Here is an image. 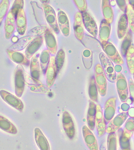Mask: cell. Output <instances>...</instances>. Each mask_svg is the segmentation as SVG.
I'll return each mask as SVG.
<instances>
[{
    "instance_id": "obj_1",
    "label": "cell",
    "mask_w": 134,
    "mask_h": 150,
    "mask_svg": "<svg viewBox=\"0 0 134 150\" xmlns=\"http://www.w3.org/2000/svg\"><path fill=\"white\" fill-rule=\"evenodd\" d=\"M99 57L106 79L111 83H116L117 74L113 62L104 52H101Z\"/></svg>"
},
{
    "instance_id": "obj_2",
    "label": "cell",
    "mask_w": 134,
    "mask_h": 150,
    "mask_svg": "<svg viewBox=\"0 0 134 150\" xmlns=\"http://www.w3.org/2000/svg\"><path fill=\"white\" fill-rule=\"evenodd\" d=\"M94 71V77L98 93L102 97H104L107 92V79L101 64H97L95 66Z\"/></svg>"
},
{
    "instance_id": "obj_3",
    "label": "cell",
    "mask_w": 134,
    "mask_h": 150,
    "mask_svg": "<svg viewBox=\"0 0 134 150\" xmlns=\"http://www.w3.org/2000/svg\"><path fill=\"white\" fill-rule=\"evenodd\" d=\"M42 7L44 13L45 19L50 26V28L56 34H58L60 30L58 27L57 16L54 9L49 4H42Z\"/></svg>"
},
{
    "instance_id": "obj_4",
    "label": "cell",
    "mask_w": 134,
    "mask_h": 150,
    "mask_svg": "<svg viewBox=\"0 0 134 150\" xmlns=\"http://www.w3.org/2000/svg\"><path fill=\"white\" fill-rule=\"evenodd\" d=\"M116 83L117 93L121 102H126L128 99L129 91L128 82L123 73H117Z\"/></svg>"
},
{
    "instance_id": "obj_5",
    "label": "cell",
    "mask_w": 134,
    "mask_h": 150,
    "mask_svg": "<svg viewBox=\"0 0 134 150\" xmlns=\"http://www.w3.org/2000/svg\"><path fill=\"white\" fill-rule=\"evenodd\" d=\"M128 116L127 112H123L115 116L108 123L106 132L110 134L118 131L127 120Z\"/></svg>"
},
{
    "instance_id": "obj_6",
    "label": "cell",
    "mask_w": 134,
    "mask_h": 150,
    "mask_svg": "<svg viewBox=\"0 0 134 150\" xmlns=\"http://www.w3.org/2000/svg\"><path fill=\"white\" fill-rule=\"evenodd\" d=\"M105 54L115 64H124V62L122 57L114 45L110 42H108L106 44L102 46Z\"/></svg>"
},
{
    "instance_id": "obj_7",
    "label": "cell",
    "mask_w": 134,
    "mask_h": 150,
    "mask_svg": "<svg viewBox=\"0 0 134 150\" xmlns=\"http://www.w3.org/2000/svg\"><path fill=\"white\" fill-rule=\"evenodd\" d=\"M62 122L63 129L67 136L70 139H72L75 135V127L72 117L68 112H63Z\"/></svg>"
},
{
    "instance_id": "obj_8",
    "label": "cell",
    "mask_w": 134,
    "mask_h": 150,
    "mask_svg": "<svg viewBox=\"0 0 134 150\" xmlns=\"http://www.w3.org/2000/svg\"><path fill=\"white\" fill-rule=\"evenodd\" d=\"M83 25L86 29L94 38L97 37L98 29L97 24L91 14L87 11L82 13Z\"/></svg>"
},
{
    "instance_id": "obj_9",
    "label": "cell",
    "mask_w": 134,
    "mask_h": 150,
    "mask_svg": "<svg viewBox=\"0 0 134 150\" xmlns=\"http://www.w3.org/2000/svg\"><path fill=\"white\" fill-rule=\"evenodd\" d=\"M0 95L3 100L16 110L22 111L24 108L22 101L10 93L2 90L0 91Z\"/></svg>"
},
{
    "instance_id": "obj_10",
    "label": "cell",
    "mask_w": 134,
    "mask_h": 150,
    "mask_svg": "<svg viewBox=\"0 0 134 150\" xmlns=\"http://www.w3.org/2000/svg\"><path fill=\"white\" fill-rule=\"evenodd\" d=\"M58 27L63 36L68 37L70 33V23L68 16L63 11L58 9Z\"/></svg>"
},
{
    "instance_id": "obj_11",
    "label": "cell",
    "mask_w": 134,
    "mask_h": 150,
    "mask_svg": "<svg viewBox=\"0 0 134 150\" xmlns=\"http://www.w3.org/2000/svg\"><path fill=\"white\" fill-rule=\"evenodd\" d=\"M95 126L99 137L103 136L106 132V123L104 119L102 107L100 105H96Z\"/></svg>"
},
{
    "instance_id": "obj_12",
    "label": "cell",
    "mask_w": 134,
    "mask_h": 150,
    "mask_svg": "<svg viewBox=\"0 0 134 150\" xmlns=\"http://www.w3.org/2000/svg\"><path fill=\"white\" fill-rule=\"evenodd\" d=\"M73 27L75 36L78 40L82 41L84 36V25L82 13L80 12L75 15Z\"/></svg>"
},
{
    "instance_id": "obj_13",
    "label": "cell",
    "mask_w": 134,
    "mask_h": 150,
    "mask_svg": "<svg viewBox=\"0 0 134 150\" xmlns=\"http://www.w3.org/2000/svg\"><path fill=\"white\" fill-rule=\"evenodd\" d=\"M46 84L48 88H51L53 85L56 77L58 72L55 64V57L51 56L50 62L46 72Z\"/></svg>"
},
{
    "instance_id": "obj_14",
    "label": "cell",
    "mask_w": 134,
    "mask_h": 150,
    "mask_svg": "<svg viewBox=\"0 0 134 150\" xmlns=\"http://www.w3.org/2000/svg\"><path fill=\"white\" fill-rule=\"evenodd\" d=\"M82 134L86 144L90 150H98V144L95 136L86 125L82 129Z\"/></svg>"
},
{
    "instance_id": "obj_15",
    "label": "cell",
    "mask_w": 134,
    "mask_h": 150,
    "mask_svg": "<svg viewBox=\"0 0 134 150\" xmlns=\"http://www.w3.org/2000/svg\"><path fill=\"white\" fill-rule=\"evenodd\" d=\"M116 97L108 99L104 105V117L106 123H108L114 117L116 110Z\"/></svg>"
},
{
    "instance_id": "obj_16",
    "label": "cell",
    "mask_w": 134,
    "mask_h": 150,
    "mask_svg": "<svg viewBox=\"0 0 134 150\" xmlns=\"http://www.w3.org/2000/svg\"><path fill=\"white\" fill-rule=\"evenodd\" d=\"M47 49L52 55L56 54L58 45L55 37L54 35L51 28H48L44 34Z\"/></svg>"
},
{
    "instance_id": "obj_17",
    "label": "cell",
    "mask_w": 134,
    "mask_h": 150,
    "mask_svg": "<svg viewBox=\"0 0 134 150\" xmlns=\"http://www.w3.org/2000/svg\"><path fill=\"white\" fill-rule=\"evenodd\" d=\"M111 33L110 25L103 20L100 25L99 30V39L102 46L108 42Z\"/></svg>"
},
{
    "instance_id": "obj_18",
    "label": "cell",
    "mask_w": 134,
    "mask_h": 150,
    "mask_svg": "<svg viewBox=\"0 0 134 150\" xmlns=\"http://www.w3.org/2000/svg\"><path fill=\"white\" fill-rule=\"evenodd\" d=\"M43 40L42 36L37 37L29 45L26 52V57L28 59H30L40 49L43 43Z\"/></svg>"
},
{
    "instance_id": "obj_19",
    "label": "cell",
    "mask_w": 134,
    "mask_h": 150,
    "mask_svg": "<svg viewBox=\"0 0 134 150\" xmlns=\"http://www.w3.org/2000/svg\"><path fill=\"white\" fill-rule=\"evenodd\" d=\"M96 113V105L91 100H89V105L88 109L87 121L88 127L91 131H93L95 128V119Z\"/></svg>"
},
{
    "instance_id": "obj_20",
    "label": "cell",
    "mask_w": 134,
    "mask_h": 150,
    "mask_svg": "<svg viewBox=\"0 0 134 150\" xmlns=\"http://www.w3.org/2000/svg\"><path fill=\"white\" fill-rule=\"evenodd\" d=\"M34 135L36 143L40 150H50L48 141L39 128L35 129Z\"/></svg>"
},
{
    "instance_id": "obj_21",
    "label": "cell",
    "mask_w": 134,
    "mask_h": 150,
    "mask_svg": "<svg viewBox=\"0 0 134 150\" xmlns=\"http://www.w3.org/2000/svg\"><path fill=\"white\" fill-rule=\"evenodd\" d=\"M102 10L104 20L110 24L114 20V12L108 0L102 1Z\"/></svg>"
},
{
    "instance_id": "obj_22",
    "label": "cell",
    "mask_w": 134,
    "mask_h": 150,
    "mask_svg": "<svg viewBox=\"0 0 134 150\" xmlns=\"http://www.w3.org/2000/svg\"><path fill=\"white\" fill-rule=\"evenodd\" d=\"M128 22L126 14L121 15L118 20L117 27V35L119 39H123L128 30Z\"/></svg>"
},
{
    "instance_id": "obj_23",
    "label": "cell",
    "mask_w": 134,
    "mask_h": 150,
    "mask_svg": "<svg viewBox=\"0 0 134 150\" xmlns=\"http://www.w3.org/2000/svg\"><path fill=\"white\" fill-rule=\"evenodd\" d=\"M25 87V79L22 70L20 69L16 72L15 76V90L17 97H20L23 95Z\"/></svg>"
},
{
    "instance_id": "obj_24",
    "label": "cell",
    "mask_w": 134,
    "mask_h": 150,
    "mask_svg": "<svg viewBox=\"0 0 134 150\" xmlns=\"http://www.w3.org/2000/svg\"><path fill=\"white\" fill-rule=\"evenodd\" d=\"M37 56H34L32 59L30 67L31 76L36 81H39L40 74V65Z\"/></svg>"
},
{
    "instance_id": "obj_25",
    "label": "cell",
    "mask_w": 134,
    "mask_h": 150,
    "mask_svg": "<svg viewBox=\"0 0 134 150\" xmlns=\"http://www.w3.org/2000/svg\"><path fill=\"white\" fill-rule=\"evenodd\" d=\"M126 61L128 71L130 74H134V45L133 42L127 49L126 55Z\"/></svg>"
},
{
    "instance_id": "obj_26",
    "label": "cell",
    "mask_w": 134,
    "mask_h": 150,
    "mask_svg": "<svg viewBox=\"0 0 134 150\" xmlns=\"http://www.w3.org/2000/svg\"><path fill=\"white\" fill-rule=\"evenodd\" d=\"M0 129L11 134H15L17 131L16 127L9 120L0 115Z\"/></svg>"
},
{
    "instance_id": "obj_27",
    "label": "cell",
    "mask_w": 134,
    "mask_h": 150,
    "mask_svg": "<svg viewBox=\"0 0 134 150\" xmlns=\"http://www.w3.org/2000/svg\"><path fill=\"white\" fill-rule=\"evenodd\" d=\"M134 132V118L129 117L125 121L123 134L124 137L130 141Z\"/></svg>"
},
{
    "instance_id": "obj_28",
    "label": "cell",
    "mask_w": 134,
    "mask_h": 150,
    "mask_svg": "<svg viewBox=\"0 0 134 150\" xmlns=\"http://www.w3.org/2000/svg\"><path fill=\"white\" fill-rule=\"evenodd\" d=\"M98 90L96 83L95 77L93 76L90 80L88 87V95L90 99L94 102L97 103L98 100Z\"/></svg>"
},
{
    "instance_id": "obj_29",
    "label": "cell",
    "mask_w": 134,
    "mask_h": 150,
    "mask_svg": "<svg viewBox=\"0 0 134 150\" xmlns=\"http://www.w3.org/2000/svg\"><path fill=\"white\" fill-rule=\"evenodd\" d=\"M50 53L48 49L44 50L41 54L39 57V61L41 68L43 74H46L47 69L50 62Z\"/></svg>"
},
{
    "instance_id": "obj_30",
    "label": "cell",
    "mask_w": 134,
    "mask_h": 150,
    "mask_svg": "<svg viewBox=\"0 0 134 150\" xmlns=\"http://www.w3.org/2000/svg\"><path fill=\"white\" fill-rule=\"evenodd\" d=\"M82 61L84 67L87 70H89L93 65V53L91 50L85 49L82 53Z\"/></svg>"
},
{
    "instance_id": "obj_31",
    "label": "cell",
    "mask_w": 134,
    "mask_h": 150,
    "mask_svg": "<svg viewBox=\"0 0 134 150\" xmlns=\"http://www.w3.org/2000/svg\"><path fill=\"white\" fill-rule=\"evenodd\" d=\"M129 29L132 33H134V9L131 5H127L126 13Z\"/></svg>"
},
{
    "instance_id": "obj_32",
    "label": "cell",
    "mask_w": 134,
    "mask_h": 150,
    "mask_svg": "<svg viewBox=\"0 0 134 150\" xmlns=\"http://www.w3.org/2000/svg\"><path fill=\"white\" fill-rule=\"evenodd\" d=\"M65 59V53L64 50L60 49L57 52L55 57V64L58 73L60 72L64 65Z\"/></svg>"
},
{
    "instance_id": "obj_33",
    "label": "cell",
    "mask_w": 134,
    "mask_h": 150,
    "mask_svg": "<svg viewBox=\"0 0 134 150\" xmlns=\"http://www.w3.org/2000/svg\"><path fill=\"white\" fill-rule=\"evenodd\" d=\"M122 43L121 45V53L123 56L125 57L126 55L127 49L132 42V36L130 30H128L127 34L123 38Z\"/></svg>"
},
{
    "instance_id": "obj_34",
    "label": "cell",
    "mask_w": 134,
    "mask_h": 150,
    "mask_svg": "<svg viewBox=\"0 0 134 150\" xmlns=\"http://www.w3.org/2000/svg\"><path fill=\"white\" fill-rule=\"evenodd\" d=\"M107 150H117V140L116 133L109 134L107 141Z\"/></svg>"
},
{
    "instance_id": "obj_35",
    "label": "cell",
    "mask_w": 134,
    "mask_h": 150,
    "mask_svg": "<svg viewBox=\"0 0 134 150\" xmlns=\"http://www.w3.org/2000/svg\"><path fill=\"white\" fill-rule=\"evenodd\" d=\"M119 141L120 146L122 150L130 149V141L124 137L123 134V131H121L119 132Z\"/></svg>"
},
{
    "instance_id": "obj_36",
    "label": "cell",
    "mask_w": 134,
    "mask_h": 150,
    "mask_svg": "<svg viewBox=\"0 0 134 150\" xmlns=\"http://www.w3.org/2000/svg\"><path fill=\"white\" fill-rule=\"evenodd\" d=\"M75 4L76 5L80 13H82L86 11L87 8V4L85 0H79V1H73Z\"/></svg>"
},
{
    "instance_id": "obj_37",
    "label": "cell",
    "mask_w": 134,
    "mask_h": 150,
    "mask_svg": "<svg viewBox=\"0 0 134 150\" xmlns=\"http://www.w3.org/2000/svg\"><path fill=\"white\" fill-rule=\"evenodd\" d=\"M48 28L47 25L39 26L34 28L31 30V32L34 36L39 37L42 36L43 34H44Z\"/></svg>"
},
{
    "instance_id": "obj_38",
    "label": "cell",
    "mask_w": 134,
    "mask_h": 150,
    "mask_svg": "<svg viewBox=\"0 0 134 150\" xmlns=\"http://www.w3.org/2000/svg\"><path fill=\"white\" fill-rule=\"evenodd\" d=\"M128 84L129 93L134 105V82L132 79H129Z\"/></svg>"
},
{
    "instance_id": "obj_39",
    "label": "cell",
    "mask_w": 134,
    "mask_h": 150,
    "mask_svg": "<svg viewBox=\"0 0 134 150\" xmlns=\"http://www.w3.org/2000/svg\"><path fill=\"white\" fill-rule=\"evenodd\" d=\"M116 4L121 11L126 14L127 5L126 1H116Z\"/></svg>"
},
{
    "instance_id": "obj_40",
    "label": "cell",
    "mask_w": 134,
    "mask_h": 150,
    "mask_svg": "<svg viewBox=\"0 0 134 150\" xmlns=\"http://www.w3.org/2000/svg\"><path fill=\"white\" fill-rule=\"evenodd\" d=\"M130 108L129 104L127 103H123L121 105V109L123 112H127Z\"/></svg>"
},
{
    "instance_id": "obj_41",
    "label": "cell",
    "mask_w": 134,
    "mask_h": 150,
    "mask_svg": "<svg viewBox=\"0 0 134 150\" xmlns=\"http://www.w3.org/2000/svg\"><path fill=\"white\" fill-rule=\"evenodd\" d=\"M127 113L130 117L134 118V107H132L130 108L129 110L127 112Z\"/></svg>"
},
{
    "instance_id": "obj_42",
    "label": "cell",
    "mask_w": 134,
    "mask_h": 150,
    "mask_svg": "<svg viewBox=\"0 0 134 150\" xmlns=\"http://www.w3.org/2000/svg\"><path fill=\"white\" fill-rule=\"evenodd\" d=\"M115 71L117 73H121V71H122V67L120 64H117L115 67Z\"/></svg>"
},
{
    "instance_id": "obj_43",
    "label": "cell",
    "mask_w": 134,
    "mask_h": 150,
    "mask_svg": "<svg viewBox=\"0 0 134 150\" xmlns=\"http://www.w3.org/2000/svg\"><path fill=\"white\" fill-rule=\"evenodd\" d=\"M128 2H129V4L131 5L134 9V1H128Z\"/></svg>"
},
{
    "instance_id": "obj_44",
    "label": "cell",
    "mask_w": 134,
    "mask_h": 150,
    "mask_svg": "<svg viewBox=\"0 0 134 150\" xmlns=\"http://www.w3.org/2000/svg\"><path fill=\"white\" fill-rule=\"evenodd\" d=\"M40 1L42 3V4H49V1Z\"/></svg>"
},
{
    "instance_id": "obj_45",
    "label": "cell",
    "mask_w": 134,
    "mask_h": 150,
    "mask_svg": "<svg viewBox=\"0 0 134 150\" xmlns=\"http://www.w3.org/2000/svg\"><path fill=\"white\" fill-rule=\"evenodd\" d=\"M133 80L134 82V74H133Z\"/></svg>"
},
{
    "instance_id": "obj_46",
    "label": "cell",
    "mask_w": 134,
    "mask_h": 150,
    "mask_svg": "<svg viewBox=\"0 0 134 150\" xmlns=\"http://www.w3.org/2000/svg\"><path fill=\"white\" fill-rule=\"evenodd\" d=\"M131 150L130 149H127V150Z\"/></svg>"
}]
</instances>
